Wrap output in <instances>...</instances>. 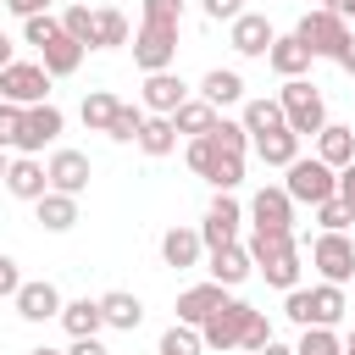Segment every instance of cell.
Here are the masks:
<instances>
[{
	"mask_svg": "<svg viewBox=\"0 0 355 355\" xmlns=\"http://www.w3.org/2000/svg\"><path fill=\"white\" fill-rule=\"evenodd\" d=\"M250 261H255V272L272 283V288H300V239L294 233H250Z\"/></svg>",
	"mask_w": 355,
	"mask_h": 355,
	"instance_id": "1",
	"label": "cell"
},
{
	"mask_svg": "<svg viewBox=\"0 0 355 355\" xmlns=\"http://www.w3.org/2000/svg\"><path fill=\"white\" fill-rule=\"evenodd\" d=\"M283 189H288V200L294 205H327V200H338V172L322 161V155H300L294 166H288V178H283Z\"/></svg>",
	"mask_w": 355,
	"mask_h": 355,
	"instance_id": "2",
	"label": "cell"
},
{
	"mask_svg": "<svg viewBox=\"0 0 355 355\" xmlns=\"http://www.w3.org/2000/svg\"><path fill=\"white\" fill-rule=\"evenodd\" d=\"M277 105H283V122L305 139V133H322L327 128V105H322V89L311 78H288L277 89Z\"/></svg>",
	"mask_w": 355,
	"mask_h": 355,
	"instance_id": "3",
	"label": "cell"
},
{
	"mask_svg": "<svg viewBox=\"0 0 355 355\" xmlns=\"http://www.w3.org/2000/svg\"><path fill=\"white\" fill-rule=\"evenodd\" d=\"M294 39H300L311 55L338 61V55H344V44H349L355 33H349V22H344V17H333V11H305V17H300V28H294Z\"/></svg>",
	"mask_w": 355,
	"mask_h": 355,
	"instance_id": "4",
	"label": "cell"
},
{
	"mask_svg": "<svg viewBox=\"0 0 355 355\" xmlns=\"http://www.w3.org/2000/svg\"><path fill=\"white\" fill-rule=\"evenodd\" d=\"M0 100H11V105H44L50 100V72L39 67V61H11L6 72H0Z\"/></svg>",
	"mask_w": 355,
	"mask_h": 355,
	"instance_id": "5",
	"label": "cell"
},
{
	"mask_svg": "<svg viewBox=\"0 0 355 355\" xmlns=\"http://www.w3.org/2000/svg\"><path fill=\"white\" fill-rule=\"evenodd\" d=\"M250 311H255V305H244V300H233V294H227V300H222V305H216V311L205 316V327H200L205 349H222V355H227V349H239V338H244V322H250Z\"/></svg>",
	"mask_w": 355,
	"mask_h": 355,
	"instance_id": "6",
	"label": "cell"
},
{
	"mask_svg": "<svg viewBox=\"0 0 355 355\" xmlns=\"http://www.w3.org/2000/svg\"><path fill=\"white\" fill-rule=\"evenodd\" d=\"M311 266L322 272V283H349L355 277V239L349 233H322L316 244H311Z\"/></svg>",
	"mask_w": 355,
	"mask_h": 355,
	"instance_id": "7",
	"label": "cell"
},
{
	"mask_svg": "<svg viewBox=\"0 0 355 355\" xmlns=\"http://www.w3.org/2000/svg\"><path fill=\"white\" fill-rule=\"evenodd\" d=\"M172 61H178V28H144L139 22V33H133V67L150 78V72H172Z\"/></svg>",
	"mask_w": 355,
	"mask_h": 355,
	"instance_id": "8",
	"label": "cell"
},
{
	"mask_svg": "<svg viewBox=\"0 0 355 355\" xmlns=\"http://www.w3.org/2000/svg\"><path fill=\"white\" fill-rule=\"evenodd\" d=\"M61 128H67V116H61V105H28V116H22V139H17V155H39L44 144H55L61 139Z\"/></svg>",
	"mask_w": 355,
	"mask_h": 355,
	"instance_id": "9",
	"label": "cell"
},
{
	"mask_svg": "<svg viewBox=\"0 0 355 355\" xmlns=\"http://www.w3.org/2000/svg\"><path fill=\"white\" fill-rule=\"evenodd\" d=\"M250 222H255V233H294V200H288V189L277 183H266L255 200H250Z\"/></svg>",
	"mask_w": 355,
	"mask_h": 355,
	"instance_id": "10",
	"label": "cell"
},
{
	"mask_svg": "<svg viewBox=\"0 0 355 355\" xmlns=\"http://www.w3.org/2000/svg\"><path fill=\"white\" fill-rule=\"evenodd\" d=\"M239 222H244L239 200H233V194H216V200H211V211H205V222H200L205 255H211V250H227V244H239Z\"/></svg>",
	"mask_w": 355,
	"mask_h": 355,
	"instance_id": "11",
	"label": "cell"
},
{
	"mask_svg": "<svg viewBox=\"0 0 355 355\" xmlns=\"http://www.w3.org/2000/svg\"><path fill=\"white\" fill-rule=\"evenodd\" d=\"M44 172H50V189H55V194H72V200H78V194L89 189V178H94V166H89L83 150H50Z\"/></svg>",
	"mask_w": 355,
	"mask_h": 355,
	"instance_id": "12",
	"label": "cell"
},
{
	"mask_svg": "<svg viewBox=\"0 0 355 355\" xmlns=\"http://www.w3.org/2000/svg\"><path fill=\"white\" fill-rule=\"evenodd\" d=\"M11 305H17V316H22V322H61V305H67V300H61V288H55L50 277H33V283H22V288H17V300H11Z\"/></svg>",
	"mask_w": 355,
	"mask_h": 355,
	"instance_id": "13",
	"label": "cell"
},
{
	"mask_svg": "<svg viewBox=\"0 0 355 355\" xmlns=\"http://www.w3.org/2000/svg\"><path fill=\"white\" fill-rule=\"evenodd\" d=\"M6 194L39 205V200L50 194V172H44V161H39V155H11V166H6Z\"/></svg>",
	"mask_w": 355,
	"mask_h": 355,
	"instance_id": "14",
	"label": "cell"
},
{
	"mask_svg": "<svg viewBox=\"0 0 355 355\" xmlns=\"http://www.w3.org/2000/svg\"><path fill=\"white\" fill-rule=\"evenodd\" d=\"M139 100H144V111H150V116H178V105L189 100V89H183V78H178V72H150V78H144V89H139Z\"/></svg>",
	"mask_w": 355,
	"mask_h": 355,
	"instance_id": "15",
	"label": "cell"
},
{
	"mask_svg": "<svg viewBox=\"0 0 355 355\" xmlns=\"http://www.w3.org/2000/svg\"><path fill=\"white\" fill-rule=\"evenodd\" d=\"M272 39H277V33H272V22H266L261 11H244L239 22H227V44H233L239 55H266Z\"/></svg>",
	"mask_w": 355,
	"mask_h": 355,
	"instance_id": "16",
	"label": "cell"
},
{
	"mask_svg": "<svg viewBox=\"0 0 355 355\" xmlns=\"http://www.w3.org/2000/svg\"><path fill=\"white\" fill-rule=\"evenodd\" d=\"M311 61H316V55H311L294 33H277V39H272V50H266V67H272L283 83H288V78H305V72H311Z\"/></svg>",
	"mask_w": 355,
	"mask_h": 355,
	"instance_id": "17",
	"label": "cell"
},
{
	"mask_svg": "<svg viewBox=\"0 0 355 355\" xmlns=\"http://www.w3.org/2000/svg\"><path fill=\"white\" fill-rule=\"evenodd\" d=\"M200 255H205L200 227H166V233H161V261H166V266L189 272V266H200Z\"/></svg>",
	"mask_w": 355,
	"mask_h": 355,
	"instance_id": "18",
	"label": "cell"
},
{
	"mask_svg": "<svg viewBox=\"0 0 355 355\" xmlns=\"http://www.w3.org/2000/svg\"><path fill=\"white\" fill-rule=\"evenodd\" d=\"M222 300H227L222 283H194V288L178 294V322H183V327H205V316H211Z\"/></svg>",
	"mask_w": 355,
	"mask_h": 355,
	"instance_id": "19",
	"label": "cell"
},
{
	"mask_svg": "<svg viewBox=\"0 0 355 355\" xmlns=\"http://www.w3.org/2000/svg\"><path fill=\"white\" fill-rule=\"evenodd\" d=\"M205 272H211V283H222V288H239V283L255 272V261H250V250H244V244H227V250H211Z\"/></svg>",
	"mask_w": 355,
	"mask_h": 355,
	"instance_id": "20",
	"label": "cell"
},
{
	"mask_svg": "<svg viewBox=\"0 0 355 355\" xmlns=\"http://www.w3.org/2000/svg\"><path fill=\"white\" fill-rule=\"evenodd\" d=\"M100 316H105V327L133 333V327L144 322V300H139V294H128V288H111V294H100Z\"/></svg>",
	"mask_w": 355,
	"mask_h": 355,
	"instance_id": "21",
	"label": "cell"
},
{
	"mask_svg": "<svg viewBox=\"0 0 355 355\" xmlns=\"http://www.w3.org/2000/svg\"><path fill=\"white\" fill-rule=\"evenodd\" d=\"M316 155H322L333 172H344V166L355 161V128H344V122H327V128L316 133Z\"/></svg>",
	"mask_w": 355,
	"mask_h": 355,
	"instance_id": "22",
	"label": "cell"
},
{
	"mask_svg": "<svg viewBox=\"0 0 355 355\" xmlns=\"http://www.w3.org/2000/svg\"><path fill=\"white\" fill-rule=\"evenodd\" d=\"M39 67H44L50 78H72V72L83 67V44H78L72 33H61V39H50V44L39 50Z\"/></svg>",
	"mask_w": 355,
	"mask_h": 355,
	"instance_id": "23",
	"label": "cell"
},
{
	"mask_svg": "<svg viewBox=\"0 0 355 355\" xmlns=\"http://www.w3.org/2000/svg\"><path fill=\"white\" fill-rule=\"evenodd\" d=\"M61 327L72 333V338H100V327H105V316H100V300H67L61 305Z\"/></svg>",
	"mask_w": 355,
	"mask_h": 355,
	"instance_id": "24",
	"label": "cell"
},
{
	"mask_svg": "<svg viewBox=\"0 0 355 355\" xmlns=\"http://www.w3.org/2000/svg\"><path fill=\"white\" fill-rule=\"evenodd\" d=\"M255 155H261L266 166H283V172H288V166L300 161V133H294V128H277V133H261V139H255Z\"/></svg>",
	"mask_w": 355,
	"mask_h": 355,
	"instance_id": "25",
	"label": "cell"
},
{
	"mask_svg": "<svg viewBox=\"0 0 355 355\" xmlns=\"http://www.w3.org/2000/svg\"><path fill=\"white\" fill-rule=\"evenodd\" d=\"M305 294H311V322L305 327H338L344 322V288L338 283H316Z\"/></svg>",
	"mask_w": 355,
	"mask_h": 355,
	"instance_id": "26",
	"label": "cell"
},
{
	"mask_svg": "<svg viewBox=\"0 0 355 355\" xmlns=\"http://www.w3.org/2000/svg\"><path fill=\"white\" fill-rule=\"evenodd\" d=\"M200 100H211V105H239V100H244V78L227 72V67H211V72L200 78Z\"/></svg>",
	"mask_w": 355,
	"mask_h": 355,
	"instance_id": "27",
	"label": "cell"
},
{
	"mask_svg": "<svg viewBox=\"0 0 355 355\" xmlns=\"http://www.w3.org/2000/svg\"><path fill=\"white\" fill-rule=\"evenodd\" d=\"M216 122H222V116H216V105H211V100H183V105H178V116H172V128H178V133H189V139H205Z\"/></svg>",
	"mask_w": 355,
	"mask_h": 355,
	"instance_id": "28",
	"label": "cell"
},
{
	"mask_svg": "<svg viewBox=\"0 0 355 355\" xmlns=\"http://www.w3.org/2000/svg\"><path fill=\"white\" fill-rule=\"evenodd\" d=\"M239 122H244L250 144H255L261 133H277V128H288V122H283V105H277V100H244V116H239Z\"/></svg>",
	"mask_w": 355,
	"mask_h": 355,
	"instance_id": "29",
	"label": "cell"
},
{
	"mask_svg": "<svg viewBox=\"0 0 355 355\" xmlns=\"http://www.w3.org/2000/svg\"><path fill=\"white\" fill-rule=\"evenodd\" d=\"M33 211H39L44 233H67V227L78 222V200H72V194H55V189H50V194H44V200H39Z\"/></svg>",
	"mask_w": 355,
	"mask_h": 355,
	"instance_id": "30",
	"label": "cell"
},
{
	"mask_svg": "<svg viewBox=\"0 0 355 355\" xmlns=\"http://www.w3.org/2000/svg\"><path fill=\"white\" fill-rule=\"evenodd\" d=\"M128 44V17L116 6H100L94 11V50H122Z\"/></svg>",
	"mask_w": 355,
	"mask_h": 355,
	"instance_id": "31",
	"label": "cell"
},
{
	"mask_svg": "<svg viewBox=\"0 0 355 355\" xmlns=\"http://www.w3.org/2000/svg\"><path fill=\"white\" fill-rule=\"evenodd\" d=\"M139 150H144V155H172V150H178V128H172V116H144V128H139Z\"/></svg>",
	"mask_w": 355,
	"mask_h": 355,
	"instance_id": "32",
	"label": "cell"
},
{
	"mask_svg": "<svg viewBox=\"0 0 355 355\" xmlns=\"http://www.w3.org/2000/svg\"><path fill=\"white\" fill-rule=\"evenodd\" d=\"M116 105H122L116 94L94 89V94H83V111H78V116H83V128H89V133H105V128H111V116H116Z\"/></svg>",
	"mask_w": 355,
	"mask_h": 355,
	"instance_id": "33",
	"label": "cell"
},
{
	"mask_svg": "<svg viewBox=\"0 0 355 355\" xmlns=\"http://www.w3.org/2000/svg\"><path fill=\"white\" fill-rule=\"evenodd\" d=\"M155 355H205V338H200V327L172 322V327L161 333V349H155Z\"/></svg>",
	"mask_w": 355,
	"mask_h": 355,
	"instance_id": "34",
	"label": "cell"
},
{
	"mask_svg": "<svg viewBox=\"0 0 355 355\" xmlns=\"http://www.w3.org/2000/svg\"><path fill=\"white\" fill-rule=\"evenodd\" d=\"M144 105H116V116H111V128H105V139H116V144H139V128H144Z\"/></svg>",
	"mask_w": 355,
	"mask_h": 355,
	"instance_id": "35",
	"label": "cell"
},
{
	"mask_svg": "<svg viewBox=\"0 0 355 355\" xmlns=\"http://www.w3.org/2000/svg\"><path fill=\"white\" fill-rule=\"evenodd\" d=\"M61 28H67V33H72L83 50H94V11H89L83 0H72V6L61 11Z\"/></svg>",
	"mask_w": 355,
	"mask_h": 355,
	"instance_id": "36",
	"label": "cell"
},
{
	"mask_svg": "<svg viewBox=\"0 0 355 355\" xmlns=\"http://www.w3.org/2000/svg\"><path fill=\"white\" fill-rule=\"evenodd\" d=\"M294 355H344V338L333 327H305L300 344H294Z\"/></svg>",
	"mask_w": 355,
	"mask_h": 355,
	"instance_id": "37",
	"label": "cell"
},
{
	"mask_svg": "<svg viewBox=\"0 0 355 355\" xmlns=\"http://www.w3.org/2000/svg\"><path fill=\"white\" fill-rule=\"evenodd\" d=\"M61 33H67V28H61V17H55V11H44V17H28V22H22V39H28L33 50H44V44H50V39H61Z\"/></svg>",
	"mask_w": 355,
	"mask_h": 355,
	"instance_id": "38",
	"label": "cell"
},
{
	"mask_svg": "<svg viewBox=\"0 0 355 355\" xmlns=\"http://www.w3.org/2000/svg\"><path fill=\"white\" fill-rule=\"evenodd\" d=\"M211 139H216V150H222V155H244V150H250V133H244V122H227V116L211 128Z\"/></svg>",
	"mask_w": 355,
	"mask_h": 355,
	"instance_id": "39",
	"label": "cell"
},
{
	"mask_svg": "<svg viewBox=\"0 0 355 355\" xmlns=\"http://www.w3.org/2000/svg\"><path fill=\"white\" fill-rule=\"evenodd\" d=\"M216 161H222V150H216V139L205 133V139H189V166L200 172V178H211L216 172Z\"/></svg>",
	"mask_w": 355,
	"mask_h": 355,
	"instance_id": "40",
	"label": "cell"
},
{
	"mask_svg": "<svg viewBox=\"0 0 355 355\" xmlns=\"http://www.w3.org/2000/svg\"><path fill=\"white\" fill-rule=\"evenodd\" d=\"M266 344H272V322H266V311H250V322H244V338H239V349L261 355Z\"/></svg>",
	"mask_w": 355,
	"mask_h": 355,
	"instance_id": "41",
	"label": "cell"
},
{
	"mask_svg": "<svg viewBox=\"0 0 355 355\" xmlns=\"http://www.w3.org/2000/svg\"><path fill=\"white\" fill-rule=\"evenodd\" d=\"M183 22V0H144V28H178Z\"/></svg>",
	"mask_w": 355,
	"mask_h": 355,
	"instance_id": "42",
	"label": "cell"
},
{
	"mask_svg": "<svg viewBox=\"0 0 355 355\" xmlns=\"http://www.w3.org/2000/svg\"><path fill=\"white\" fill-rule=\"evenodd\" d=\"M211 183H216V194H233L244 183V155H222L216 172H211Z\"/></svg>",
	"mask_w": 355,
	"mask_h": 355,
	"instance_id": "43",
	"label": "cell"
},
{
	"mask_svg": "<svg viewBox=\"0 0 355 355\" xmlns=\"http://www.w3.org/2000/svg\"><path fill=\"white\" fill-rule=\"evenodd\" d=\"M316 222H322V233H349L355 211H349L344 200H327V205H316Z\"/></svg>",
	"mask_w": 355,
	"mask_h": 355,
	"instance_id": "44",
	"label": "cell"
},
{
	"mask_svg": "<svg viewBox=\"0 0 355 355\" xmlns=\"http://www.w3.org/2000/svg\"><path fill=\"white\" fill-rule=\"evenodd\" d=\"M22 105H11V100H0V150H17V139H22Z\"/></svg>",
	"mask_w": 355,
	"mask_h": 355,
	"instance_id": "45",
	"label": "cell"
},
{
	"mask_svg": "<svg viewBox=\"0 0 355 355\" xmlns=\"http://www.w3.org/2000/svg\"><path fill=\"white\" fill-rule=\"evenodd\" d=\"M200 11H205L211 22H239V17H244V0H200Z\"/></svg>",
	"mask_w": 355,
	"mask_h": 355,
	"instance_id": "46",
	"label": "cell"
},
{
	"mask_svg": "<svg viewBox=\"0 0 355 355\" xmlns=\"http://www.w3.org/2000/svg\"><path fill=\"white\" fill-rule=\"evenodd\" d=\"M283 316L305 327V322H311V294H305V288H288V300H283Z\"/></svg>",
	"mask_w": 355,
	"mask_h": 355,
	"instance_id": "47",
	"label": "cell"
},
{
	"mask_svg": "<svg viewBox=\"0 0 355 355\" xmlns=\"http://www.w3.org/2000/svg\"><path fill=\"white\" fill-rule=\"evenodd\" d=\"M22 283H28V277L17 272V261H11V255H0V300H17V288H22Z\"/></svg>",
	"mask_w": 355,
	"mask_h": 355,
	"instance_id": "48",
	"label": "cell"
},
{
	"mask_svg": "<svg viewBox=\"0 0 355 355\" xmlns=\"http://www.w3.org/2000/svg\"><path fill=\"white\" fill-rule=\"evenodd\" d=\"M6 6H11V11H17L22 22H28V17H44V11L55 6V0H6Z\"/></svg>",
	"mask_w": 355,
	"mask_h": 355,
	"instance_id": "49",
	"label": "cell"
},
{
	"mask_svg": "<svg viewBox=\"0 0 355 355\" xmlns=\"http://www.w3.org/2000/svg\"><path fill=\"white\" fill-rule=\"evenodd\" d=\"M338 200H344V205L355 211V161H349V166L338 172Z\"/></svg>",
	"mask_w": 355,
	"mask_h": 355,
	"instance_id": "50",
	"label": "cell"
},
{
	"mask_svg": "<svg viewBox=\"0 0 355 355\" xmlns=\"http://www.w3.org/2000/svg\"><path fill=\"white\" fill-rule=\"evenodd\" d=\"M67 355H111V349H105L100 338H72V349H67Z\"/></svg>",
	"mask_w": 355,
	"mask_h": 355,
	"instance_id": "51",
	"label": "cell"
},
{
	"mask_svg": "<svg viewBox=\"0 0 355 355\" xmlns=\"http://www.w3.org/2000/svg\"><path fill=\"white\" fill-rule=\"evenodd\" d=\"M11 61H17V44H11V39H6V33H0V72H6V67H11Z\"/></svg>",
	"mask_w": 355,
	"mask_h": 355,
	"instance_id": "52",
	"label": "cell"
},
{
	"mask_svg": "<svg viewBox=\"0 0 355 355\" xmlns=\"http://www.w3.org/2000/svg\"><path fill=\"white\" fill-rule=\"evenodd\" d=\"M338 67H344V72H349V78H355V39H349V44H344V55H338Z\"/></svg>",
	"mask_w": 355,
	"mask_h": 355,
	"instance_id": "53",
	"label": "cell"
},
{
	"mask_svg": "<svg viewBox=\"0 0 355 355\" xmlns=\"http://www.w3.org/2000/svg\"><path fill=\"white\" fill-rule=\"evenodd\" d=\"M344 6L349 0H316V11H333V17H344Z\"/></svg>",
	"mask_w": 355,
	"mask_h": 355,
	"instance_id": "54",
	"label": "cell"
},
{
	"mask_svg": "<svg viewBox=\"0 0 355 355\" xmlns=\"http://www.w3.org/2000/svg\"><path fill=\"white\" fill-rule=\"evenodd\" d=\"M261 355H294V344H277V338H272V344H266Z\"/></svg>",
	"mask_w": 355,
	"mask_h": 355,
	"instance_id": "55",
	"label": "cell"
},
{
	"mask_svg": "<svg viewBox=\"0 0 355 355\" xmlns=\"http://www.w3.org/2000/svg\"><path fill=\"white\" fill-rule=\"evenodd\" d=\"M28 355H67V349H50V344H39V349H28Z\"/></svg>",
	"mask_w": 355,
	"mask_h": 355,
	"instance_id": "56",
	"label": "cell"
},
{
	"mask_svg": "<svg viewBox=\"0 0 355 355\" xmlns=\"http://www.w3.org/2000/svg\"><path fill=\"white\" fill-rule=\"evenodd\" d=\"M6 166H11V161H6V150H0V189H6Z\"/></svg>",
	"mask_w": 355,
	"mask_h": 355,
	"instance_id": "57",
	"label": "cell"
},
{
	"mask_svg": "<svg viewBox=\"0 0 355 355\" xmlns=\"http://www.w3.org/2000/svg\"><path fill=\"white\" fill-rule=\"evenodd\" d=\"M344 355H355V327H349V338H344Z\"/></svg>",
	"mask_w": 355,
	"mask_h": 355,
	"instance_id": "58",
	"label": "cell"
},
{
	"mask_svg": "<svg viewBox=\"0 0 355 355\" xmlns=\"http://www.w3.org/2000/svg\"><path fill=\"white\" fill-rule=\"evenodd\" d=\"M349 17H355V0H349V6H344V22H349Z\"/></svg>",
	"mask_w": 355,
	"mask_h": 355,
	"instance_id": "59",
	"label": "cell"
},
{
	"mask_svg": "<svg viewBox=\"0 0 355 355\" xmlns=\"http://www.w3.org/2000/svg\"><path fill=\"white\" fill-rule=\"evenodd\" d=\"M0 6H6V0H0Z\"/></svg>",
	"mask_w": 355,
	"mask_h": 355,
	"instance_id": "60",
	"label": "cell"
}]
</instances>
